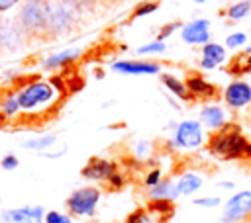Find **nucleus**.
<instances>
[{
	"label": "nucleus",
	"mask_w": 251,
	"mask_h": 223,
	"mask_svg": "<svg viewBox=\"0 0 251 223\" xmlns=\"http://www.w3.org/2000/svg\"><path fill=\"white\" fill-rule=\"evenodd\" d=\"M210 153L226 158V160H233V158H251V143L241 135L237 125H224L220 127L212 137H210V145H208Z\"/></svg>",
	"instance_id": "obj_1"
},
{
	"label": "nucleus",
	"mask_w": 251,
	"mask_h": 223,
	"mask_svg": "<svg viewBox=\"0 0 251 223\" xmlns=\"http://www.w3.org/2000/svg\"><path fill=\"white\" fill-rule=\"evenodd\" d=\"M49 16L51 2L49 0H24V6L18 16V27L22 29L25 39H49Z\"/></svg>",
	"instance_id": "obj_2"
},
{
	"label": "nucleus",
	"mask_w": 251,
	"mask_h": 223,
	"mask_svg": "<svg viewBox=\"0 0 251 223\" xmlns=\"http://www.w3.org/2000/svg\"><path fill=\"white\" fill-rule=\"evenodd\" d=\"M75 16L76 12L73 8H69L63 2H55L51 4V16H49V29H47V37L53 39L57 35L67 33L73 25H75Z\"/></svg>",
	"instance_id": "obj_3"
},
{
	"label": "nucleus",
	"mask_w": 251,
	"mask_h": 223,
	"mask_svg": "<svg viewBox=\"0 0 251 223\" xmlns=\"http://www.w3.org/2000/svg\"><path fill=\"white\" fill-rule=\"evenodd\" d=\"M98 200H100V190L92 188V186H86V188L76 190L67 200V205H69L71 213H75V215H90L94 211Z\"/></svg>",
	"instance_id": "obj_4"
},
{
	"label": "nucleus",
	"mask_w": 251,
	"mask_h": 223,
	"mask_svg": "<svg viewBox=\"0 0 251 223\" xmlns=\"http://www.w3.org/2000/svg\"><path fill=\"white\" fill-rule=\"evenodd\" d=\"M51 98H53V88L45 82H35L25 86V90L18 94V104H20V110H31L39 104L49 102Z\"/></svg>",
	"instance_id": "obj_5"
},
{
	"label": "nucleus",
	"mask_w": 251,
	"mask_h": 223,
	"mask_svg": "<svg viewBox=\"0 0 251 223\" xmlns=\"http://www.w3.org/2000/svg\"><path fill=\"white\" fill-rule=\"evenodd\" d=\"M251 215V192H239L235 194L224 209V223H239Z\"/></svg>",
	"instance_id": "obj_6"
},
{
	"label": "nucleus",
	"mask_w": 251,
	"mask_h": 223,
	"mask_svg": "<svg viewBox=\"0 0 251 223\" xmlns=\"http://www.w3.org/2000/svg\"><path fill=\"white\" fill-rule=\"evenodd\" d=\"M202 143V129L198 121H182L176 127V145L192 149Z\"/></svg>",
	"instance_id": "obj_7"
},
{
	"label": "nucleus",
	"mask_w": 251,
	"mask_h": 223,
	"mask_svg": "<svg viewBox=\"0 0 251 223\" xmlns=\"http://www.w3.org/2000/svg\"><path fill=\"white\" fill-rule=\"evenodd\" d=\"M118 172L114 162H108L104 158H92L84 168H82V176L90 178V180H110L114 174Z\"/></svg>",
	"instance_id": "obj_8"
},
{
	"label": "nucleus",
	"mask_w": 251,
	"mask_h": 223,
	"mask_svg": "<svg viewBox=\"0 0 251 223\" xmlns=\"http://www.w3.org/2000/svg\"><path fill=\"white\" fill-rule=\"evenodd\" d=\"M224 98L227 102V106L231 108H241L245 104L251 102V86L245 84V82H231L226 92H224Z\"/></svg>",
	"instance_id": "obj_9"
},
{
	"label": "nucleus",
	"mask_w": 251,
	"mask_h": 223,
	"mask_svg": "<svg viewBox=\"0 0 251 223\" xmlns=\"http://www.w3.org/2000/svg\"><path fill=\"white\" fill-rule=\"evenodd\" d=\"M186 88H188V94H192V98L202 100V102L212 100V98L218 96V88L214 84L206 82L202 76H190L186 80Z\"/></svg>",
	"instance_id": "obj_10"
},
{
	"label": "nucleus",
	"mask_w": 251,
	"mask_h": 223,
	"mask_svg": "<svg viewBox=\"0 0 251 223\" xmlns=\"http://www.w3.org/2000/svg\"><path fill=\"white\" fill-rule=\"evenodd\" d=\"M114 70L126 72V74H153L159 72V65L157 63H149V61H120L112 65Z\"/></svg>",
	"instance_id": "obj_11"
},
{
	"label": "nucleus",
	"mask_w": 251,
	"mask_h": 223,
	"mask_svg": "<svg viewBox=\"0 0 251 223\" xmlns=\"http://www.w3.org/2000/svg\"><path fill=\"white\" fill-rule=\"evenodd\" d=\"M208 22L206 20H196L192 23H188L184 29H182V39L186 43H192V45H198V43H206L210 39V31H208Z\"/></svg>",
	"instance_id": "obj_12"
},
{
	"label": "nucleus",
	"mask_w": 251,
	"mask_h": 223,
	"mask_svg": "<svg viewBox=\"0 0 251 223\" xmlns=\"http://www.w3.org/2000/svg\"><path fill=\"white\" fill-rule=\"evenodd\" d=\"M24 33L22 29L18 27V23L14 25L12 22H0V45L6 47V49H16L20 47V43L24 41Z\"/></svg>",
	"instance_id": "obj_13"
},
{
	"label": "nucleus",
	"mask_w": 251,
	"mask_h": 223,
	"mask_svg": "<svg viewBox=\"0 0 251 223\" xmlns=\"http://www.w3.org/2000/svg\"><path fill=\"white\" fill-rule=\"evenodd\" d=\"M8 223H41V207H22L4 213Z\"/></svg>",
	"instance_id": "obj_14"
},
{
	"label": "nucleus",
	"mask_w": 251,
	"mask_h": 223,
	"mask_svg": "<svg viewBox=\"0 0 251 223\" xmlns=\"http://www.w3.org/2000/svg\"><path fill=\"white\" fill-rule=\"evenodd\" d=\"M204 59H202V67L204 68H214L218 63L224 61L226 57V51L222 45H216V43H206L204 45V51H202Z\"/></svg>",
	"instance_id": "obj_15"
},
{
	"label": "nucleus",
	"mask_w": 251,
	"mask_h": 223,
	"mask_svg": "<svg viewBox=\"0 0 251 223\" xmlns=\"http://www.w3.org/2000/svg\"><path fill=\"white\" fill-rule=\"evenodd\" d=\"M200 119H202L208 127H212V129H220V127L226 125L224 112H222V108H218V106H208V108H204L202 113H200Z\"/></svg>",
	"instance_id": "obj_16"
},
{
	"label": "nucleus",
	"mask_w": 251,
	"mask_h": 223,
	"mask_svg": "<svg viewBox=\"0 0 251 223\" xmlns=\"http://www.w3.org/2000/svg\"><path fill=\"white\" fill-rule=\"evenodd\" d=\"M176 194H178V190H176V184H173V182H159L157 186H153L151 188V192H149V196L153 198V200H175L176 198Z\"/></svg>",
	"instance_id": "obj_17"
},
{
	"label": "nucleus",
	"mask_w": 251,
	"mask_h": 223,
	"mask_svg": "<svg viewBox=\"0 0 251 223\" xmlns=\"http://www.w3.org/2000/svg\"><path fill=\"white\" fill-rule=\"evenodd\" d=\"M200 184H202V180H200L196 174H184V176H180V180L176 182V190H178V194L188 196V194L196 192V190L200 188Z\"/></svg>",
	"instance_id": "obj_18"
},
{
	"label": "nucleus",
	"mask_w": 251,
	"mask_h": 223,
	"mask_svg": "<svg viewBox=\"0 0 251 223\" xmlns=\"http://www.w3.org/2000/svg\"><path fill=\"white\" fill-rule=\"evenodd\" d=\"M229 74H241V72H247L251 68V53H241V55H235L233 61L229 63Z\"/></svg>",
	"instance_id": "obj_19"
},
{
	"label": "nucleus",
	"mask_w": 251,
	"mask_h": 223,
	"mask_svg": "<svg viewBox=\"0 0 251 223\" xmlns=\"http://www.w3.org/2000/svg\"><path fill=\"white\" fill-rule=\"evenodd\" d=\"M163 82H165V86H167L171 92H175L176 96L188 98V88H186V84L180 82L176 76H173V74H163Z\"/></svg>",
	"instance_id": "obj_20"
},
{
	"label": "nucleus",
	"mask_w": 251,
	"mask_h": 223,
	"mask_svg": "<svg viewBox=\"0 0 251 223\" xmlns=\"http://www.w3.org/2000/svg\"><path fill=\"white\" fill-rule=\"evenodd\" d=\"M78 55H80L78 51H65V53H61V55H53V57L47 59L43 65H45V67H61V65H65V63L75 61Z\"/></svg>",
	"instance_id": "obj_21"
},
{
	"label": "nucleus",
	"mask_w": 251,
	"mask_h": 223,
	"mask_svg": "<svg viewBox=\"0 0 251 223\" xmlns=\"http://www.w3.org/2000/svg\"><path fill=\"white\" fill-rule=\"evenodd\" d=\"M249 10H251V4H249V2H237V4H233V6L227 10V18H231V20H241L243 16L249 14Z\"/></svg>",
	"instance_id": "obj_22"
},
{
	"label": "nucleus",
	"mask_w": 251,
	"mask_h": 223,
	"mask_svg": "<svg viewBox=\"0 0 251 223\" xmlns=\"http://www.w3.org/2000/svg\"><path fill=\"white\" fill-rule=\"evenodd\" d=\"M63 4H67L69 8H73L75 12H86V10H92L96 0H59Z\"/></svg>",
	"instance_id": "obj_23"
},
{
	"label": "nucleus",
	"mask_w": 251,
	"mask_h": 223,
	"mask_svg": "<svg viewBox=\"0 0 251 223\" xmlns=\"http://www.w3.org/2000/svg\"><path fill=\"white\" fill-rule=\"evenodd\" d=\"M149 209L151 211H159V213H171L173 205H171V200H153L149 203Z\"/></svg>",
	"instance_id": "obj_24"
},
{
	"label": "nucleus",
	"mask_w": 251,
	"mask_h": 223,
	"mask_svg": "<svg viewBox=\"0 0 251 223\" xmlns=\"http://www.w3.org/2000/svg\"><path fill=\"white\" fill-rule=\"evenodd\" d=\"M51 143H55V135H47V137H41V139H35V141H27L25 143V147H29V149H45V147H49Z\"/></svg>",
	"instance_id": "obj_25"
},
{
	"label": "nucleus",
	"mask_w": 251,
	"mask_h": 223,
	"mask_svg": "<svg viewBox=\"0 0 251 223\" xmlns=\"http://www.w3.org/2000/svg\"><path fill=\"white\" fill-rule=\"evenodd\" d=\"M157 2H145V4H141L135 12H133V18H139V16H145V14H151V12H155L157 10Z\"/></svg>",
	"instance_id": "obj_26"
},
{
	"label": "nucleus",
	"mask_w": 251,
	"mask_h": 223,
	"mask_svg": "<svg viewBox=\"0 0 251 223\" xmlns=\"http://www.w3.org/2000/svg\"><path fill=\"white\" fill-rule=\"evenodd\" d=\"M45 221L47 223H71V217H67V215L59 213V211H49L47 217H45Z\"/></svg>",
	"instance_id": "obj_27"
},
{
	"label": "nucleus",
	"mask_w": 251,
	"mask_h": 223,
	"mask_svg": "<svg viewBox=\"0 0 251 223\" xmlns=\"http://www.w3.org/2000/svg\"><path fill=\"white\" fill-rule=\"evenodd\" d=\"M161 51H165V43L163 41H155V43H149V45H143L141 49H139V53H161Z\"/></svg>",
	"instance_id": "obj_28"
},
{
	"label": "nucleus",
	"mask_w": 251,
	"mask_h": 223,
	"mask_svg": "<svg viewBox=\"0 0 251 223\" xmlns=\"http://www.w3.org/2000/svg\"><path fill=\"white\" fill-rule=\"evenodd\" d=\"M16 110H20V104H18V98H8L6 102H4V115L8 117V115H12Z\"/></svg>",
	"instance_id": "obj_29"
},
{
	"label": "nucleus",
	"mask_w": 251,
	"mask_h": 223,
	"mask_svg": "<svg viewBox=\"0 0 251 223\" xmlns=\"http://www.w3.org/2000/svg\"><path fill=\"white\" fill-rule=\"evenodd\" d=\"M127 223H149V217L143 209H137L127 217Z\"/></svg>",
	"instance_id": "obj_30"
},
{
	"label": "nucleus",
	"mask_w": 251,
	"mask_h": 223,
	"mask_svg": "<svg viewBox=\"0 0 251 223\" xmlns=\"http://www.w3.org/2000/svg\"><path fill=\"white\" fill-rule=\"evenodd\" d=\"M243 41H245V35H243V33H233V35H229V37L226 39L227 47H237V45H241Z\"/></svg>",
	"instance_id": "obj_31"
},
{
	"label": "nucleus",
	"mask_w": 251,
	"mask_h": 223,
	"mask_svg": "<svg viewBox=\"0 0 251 223\" xmlns=\"http://www.w3.org/2000/svg\"><path fill=\"white\" fill-rule=\"evenodd\" d=\"M159 178H161V170H153L151 174H147L145 184H147L149 188H153V186H157V184H159Z\"/></svg>",
	"instance_id": "obj_32"
},
{
	"label": "nucleus",
	"mask_w": 251,
	"mask_h": 223,
	"mask_svg": "<svg viewBox=\"0 0 251 223\" xmlns=\"http://www.w3.org/2000/svg\"><path fill=\"white\" fill-rule=\"evenodd\" d=\"M178 25H180V23H169L167 27H163V29H161V33H159V37H157V41H163V39H165L167 35H171Z\"/></svg>",
	"instance_id": "obj_33"
},
{
	"label": "nucleus",
	"mask_w": 251,
	"mask_h": 223,
	"mask_svg": "<svg viewBox=\"0 0 251 223\" xmlns=\"http://www.w3.org/2000/svg\"><path fill=\"white\" fill-rule=\"evenodd\" d=\"M2 166H4V168H8V170H12V168H16V166H18V158H16L14 155H8V156H4V158H2Z\"/></svg>",
	"instance_id": "obj_34"
},
{
	"label": "nucleus",
	"mask_w": 251,
	"mask_h": 223,
	"mask_svg": "<svg viewBox=\"0 0 251 223\" xmlns=\"http://www.w3.org/2000/svg\"><path fill=\"white\" fill-rule=\"evenodd\" d=\"M194 203H196V205H208V207H210V205H218L220 200H218V198H206V200H196Z\"/></svg>",
	"instance_id": "obj_35"
},
{
	"label": "nucleus",
	"mask_w": 251,
	"mask_h": 223,
	"mask_svg": "<svg viewBox=\"0 0 251 223\" xmlns=\"http://www.w3.org/2000/svg\"><path fill=\"white\" fill-rule=\"evenodd\" d=\"M20 0H0V12H6V10H10L12 6H16Z\"/></svg>",
	"instance_id": "obj_36"
},
{
	"label": "nucleus",
	"mask_w": 251,
	"mask_h": 223,
	"mask_svg": "<svg viewBox=\"0 0 251 223\" xmlns=\"http://www.w3.org/2000/svg\"><path fill=\"white\" fill-rule=\"evenodd\" d=\"M4 121H6V115H4V113H0V127L4 125Z\"/></svg>",
	"instance_id": "obj_37"
},
{
	"label": "nucleus",
	"mask_w": 251,
	"mask_h": 223,
	"mask_svg": "<svg viewBox=\"0 0 251 223\" xmlns=\"http://www.w3.org/2000/svg\"><path fill=\"white\" fill-rule=\"evenodd\" d=\"M239 223H251V217H247V219H243V221H239Z\"/></svg>",
	"instance_id": "obj_38"
},
{
	"label": "nucleus",
	"mask_w": 251,
	"mask_h": 223,
	"mask_svg": "<svg viewBox=\"0 0 251 223\" xmlns=\"http://www.w3.org/2000/svg\"><path fill=\"white\" fill-rule=\"evenodd\" d=\"M194 2H206V0H194Z\"/></svg>",
	"instance_id": "obj_39"
},
{
	"label": "nucleus",
	"mask_w": 251,
	"mask_h": 223,
	"mask_svg": "<svg viewBox=\"0 0 251 223\" xmlns=\"http://www.w3.org/2000/svg\"><path fill=\"white\" fill-rule=\"evenodd\" d=\"M247 51H249V53H251V47H249V49H247Z\"/></svg>",
	"instance_id": "obj_40"
},
{
	"label": "nucleus",
	"mask_w": 251,
	"mask_h": 223,
	"mask_svg": "<svg viewBox=\"0 0 251 223\" xmlns=\"http://www.w3.org/2000/svg\"><path fill=\"white\" fill-rule=\"evenodd\" d=\"M245 2H249V0H245Z\"/></svg>",
	"instance_id": "obj_41"
}]
</instances>
